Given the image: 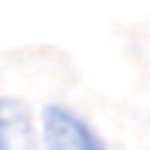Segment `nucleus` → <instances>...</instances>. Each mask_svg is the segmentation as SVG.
I'll use <instances>...</instances> for the list:
<instances>
[{
	"label": "nucleus",
	"mask_w": 150,
	"mask_h": 150,
	"mask_svg": "<svg viewBox=\"0 0 150 150\" xmlns=\"http://www.w3.org/2000/svg\"><path fill=\"white\" fill-rule=\"evenodd\" d=\"M42 137L47 150H105L95 132L69 108L47 105L42 113Z\"/></svg>",
	"instance_id": "f257e3e1"
},
{
	"label": "nucleus",
	"mask_w": 150,
	"mask_h": 150,
	"mask_svg": "<svg viewBox=\"0 0 150 150\" xmlns=\"http://www.w3.org/2000/svg\"><path fill=\"white\" fill-rule=\"evenodd\" d=\"M0 150H40L32 111L16 98H0Z\"/></svg>",
	"instance_id": "f03ea898"
}]
</instances>
